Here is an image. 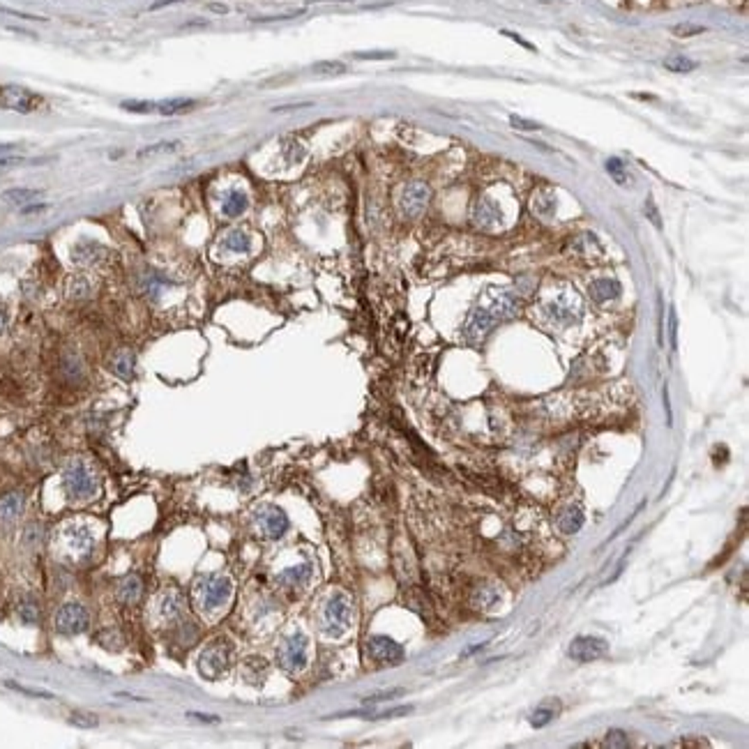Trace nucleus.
Instances as JSON below:
<instances>
[{"label":"nucleus","instance_id":"nucleus-33","mask_svg":"<svg viewBox=\"0 0 749 749\" xmlns=\"http://www.w3.org/2000/svg\"><path fill=\"white\" fill-rule=\"evenodd\" d=\"M607 171L614 175V180L618 182V185H625V182H627V171H625V166H622V162L616 160V157H611V160L607 162Z\"/></svg>","mask_w":749,"mask_h":749},{"label":"nucleus","instance_id":"nucleus-25","mask_svg":"<svg viewBox=\"0 0 749 749\" xmlns=\"http://www.w3.org/2000/svg\"><path fill=\"white\" fill-rule=\"evenodd\" d=\"M249 206V199L245 192H228L224 196V201H221V213H224L226 217H240L242 213L247 210Z\"/></svg>","mask_w":749,"mask_h":749},{"label":"nucleus","instance_id":"nucleus-20","mask_svg":"<svg viewBox=\"0 0 749 749\" xmlns=\"http://www.w3.org/2000/svg\"><path fill=\"white\" fill-rule=\"evenodd\" d=\"M134 369H136V356L131 351H118L113 358H111V371L116 373L118 378L122 380H131L134 378Z\"/></svg>","mask_w":749,"mask_h":749},{"label":"nucleus","instance_id":"nucleus-22","mask_svg":"<svg viewBox=\"0 0 749 749\" xmlns=\"http://www.w3.org/2000/svg\"><path fill=\"white\" fill-rule=\"evenodd\" d=\"M25 508V498L21 494H8L0 498V521L10 523L14 519L21 517V512Z\"/></svg>","mask_w":749,"mask_h":749},{"label":"nucleus","instance_id":"nucleus-28","mask_svg":"<svg viewBox=\"0 0 749 749\" xmlns=\"http://www.w3.org/2000/svg\"><path fill=\"white\" fill-rule=\"evenodd\" d=\"M17 614H19V618L25 622V625H37V620H39V607H37V602L32 600V597H23V600L19 602Z\"/></svg>","mask_w":749,"mask_h":749},{"label":"nucleus","instance_id":"nucleus-5","mask_svg":"<svg viewBox=\"0 0 749 749\" xmlns=\"http://www.w3.org/2000/svg\"><path fill=\"white\" fill-rule=\"evenodd\" d=\"M307 653H310V639L302 632H293L279 643L277 662L288 673L302 671L307 666Z\"/></svg>","mask_w":749,"mask_h":749},{"label":"nucleus","instance_id":"nucleus-34","mask_svg":"<svg viewBox=\"0 0 749 749\" xmlns=\"http://www.w3.org/2000/svg\"><path fill=\"white\" fill-rule=\"evenodd\" d=\"M475 602H477L482 609H491V607H496V602H498V593H496L494 588H482V590H477Z\"/></svg>","mask_w":749,"mask_h":749},{"label":"nucleus","instance_id":"nucleus-11","mask_svg":"<svg viewBox=\"0 0 749 749\" xmlns=\"http://www.w3.org/2000/svg\"><path fill=\"white\" fill-rule=\"evenodd\" d=\"M256 525H259V530L265 537L279 540V537L288 530V517L284 514V510L274 508V505H263V508L256 512Z\"/></svg>","mask_w":749,"mask_h":749},{"label":"nucleus","instance_id":"nucleus-40","mask_svg":"<svg viewBox=\"0 0 749 749\" xmlns=\"http://www.w3.org/2000/svg\"><path fill=\"white\" fill-rule=\"evenodd\" d=\"M607 745L609 747H627V735L618 731V728H614V731L607 733Z\"/></svg>","mask_w":749,"mask_h":749},{"label":"nucleus","instance_id":"nucleus-7","mask_svg":"<svg viewBox=\"0 0 749 749\" xmlns=\"http://www.w3.org/2000/svg\"><path fill=\"white\" fill-rule=\"evenodd\" d=\"M196 664H199V671L203 678L217 680L228 671V666H231V650H228V646H224L221 641L210 643V646L199 655V662H196Z\"/></svg>","mask_w":749,"mask_h":749},{"label":"nucleus","instance_id":"nucleus-30","mask_svg":"<svg viewBox=\"0 0 749 749\" xmlns=\"http://www.w3.org/2000/svg\"><path fill=\"white\" fill-rule=\"evenodd\" d=\"M556 715H558V703H542V706L530 715V724L535 728H542V726H547Z\"/></svg>","mask_w":749,"mask_h":749},{"label":"nucleus","instance_id":"nucleus-18","mask_svg":"<svg viewBox=\"0 0 749 749\" xmlns=\"http://www.w3.org/2000/svg\"><path fill=\"white\" fill-rule=\"evenodd\" d=\"M143 595V581L139 574H127L124 579H120L116 588V597L120 604H136Z\"/></svg>","mask_w":749,"mask_h":749},{"label":"nucleus","instance_id":"nucleus-31","mask_svg":"<svg viewBox=\"0 0 749 749\" xmlns=\"http://www.w3.org/2000/svg\"><path fill=\"white\" fill-rule=\"evenodd\" d=\"M175 150H180V141H162V143H153V146L143 148L139 150V160H148V157L153 155H169V153H175Z\"/></svg>","mask_w":749,"mask_h":749},{"label":"nucleus","instance_id":"nucleus-32","mask_svg":"<svg viewBox=\"0 0 749 749\" xmlns=\"http://www.w3.org/2000/svg\"><path fill=\"white\" fill-rule=\"evenodd\" d=\"M664 67L671 69V72H692L696 67L694 61H689V58H682V56H673V58H666L664 61Z\"/></svg>","mask_w":749,"mask_h":749},{"label":"nucleus","instance_id":"nucleus-37","mask_svg":"<svg viewBox=\"0 0 749 749\" xmlns=\"http://www.w3.org/2000/svg\"><path fill=\"white\" fill-rule=\"evenodd\" d=\"M533 208H535L540 215L549 217V215H554L556 203H554V199H551L549 194H544V196H537V201H533Z\"/></svg>","mask_w":749,"mask_h":749},{"label":"nucleus","instance_id":"nucleus-48","mask_svg":"<svg viewBox=\"0 0 749 749\" xmlns=\"http://www.w3.org/2000/svg\"><path fill=\"white\" fill-rule=\"evenodd\" d=\"M189 717H194V719H201V721H208V724H217V721H219V717H217V715H201V713H189Z\"/></svg>","mask_w":749,"mask_h":749},{"label":"nucleus","instance_id":"nucleus-23","mask_svg":"<svg viewBox=\"0 0 749 749\" xmlns=\"http://www.w3.org/2000/svg\"><path fill=\"white\" fill-rule=\"evenodd\" d=\"M583 521H586V517H583V512L579 508H567L561 512V517H558V528H561L565 535H574L581 530Z\"/></svg>","mask_w":749,"mask_h":749},{"label":"nucleus","instance_id":"nucleus-6","mask_svg":"<svg viewBox=\"0 0 749 749\" xmlns=\"http://www.w3.org/2000/svg\"><path fill=\"white\" fill-rule=\"evenodd\" d=\"M90 625V614L83 604L78 602H65L61 609L56 611L54 627L58 634L63 636H76L83 634Z\"/></svg>","mask_w":749,"mask_h":749},{"label":"nucleus","instance_id":"nucleus-10","mask_svg":"<svg viewBox=\"0 0 749 749\" xmlns=\"http://www.w3.org/2000/svg\"><path fill=\"white\" fill-rule=\"evenodd\" d=\"M196 107L194 100H164V102H122L124 111L131 113H160V116H175L185 113Z\"/></svg>","mask_w":749,"mask_h":749},{"label":"nucleus","instance_id":"nucleus-41","mask_svg":"<svg viewBox=\"0 0 749 749\" xmlns=\"http://www.w3.org/2000/svg\"><path fill=\"white\" fill-rule=\"evenodd\" d=\"M5 685H8V687H12V689H17V692H21V694H30V696H42V699H54V694L44 692V689H30V687H21V685H17V682H5Z\"/></svg>","mask_w":749,"mask_h":749},{"label":"nucleus","instance_id":"nucleus-4","mask_svg":"<svg viewBox=\"0 0 749 749\" xmlns=\"http://www.w3.org/2000/svg\"><path fill=\"white\" fill-rule=\"evenodd\" d=\"M353 602L346 593H334L325 600L321 614V632L325 636H341L351 627Z\"/></svg>","mask_w":749,"mask_h":749},{"label":"nucleus","instance_id":"nucleus-17","mask_svg":"<svg viewBox=\"0 0 749 749\" xmlns=\"http://www.w3.org/2000/svg\"><path fill=\"white\" fill-rule=\"evenodd\" d=\"M104 254H107V249L102 245H97L93 240H85V242H78V245L72 249V261H74L76 265L88 268V265L100 263L104 259Z\"/></svg>","mask_w":749,"mask_h":749},{"label":"nucleus","instance_id":"nucleus-36","mask_svg":"<svg viewBox=\"0 0 749 749\" xmlns=\"http://www.w3.org/2000/svg\"><path fill=\"white\" fill-rule=\"evenodd\" d=\"M312 69L316 72V74H344V72H346V65L334 63V61H327V63H316Z\"/></svg>","mask_w":749,"mask_h":749},{"label":"nucleus","instance_id":"nucleus-39","mask_svg":"<svg viewBox=\"0 0 749 749\" xmlns=\"http://www.w3.org/2000/svg\"><path fill=\"white\" fill-rule=\"evenodd\" d=\"M69 721H72V724H76V726H85V728L97 726V717H95V715H85V713H74Z\"/></svg>","mask_w":749,"mask_h":749},{"label":"nucleus","instance_id":"nucleus-9","mask_svg":"<svg viewBox=\"0 0 749 749\" xmlns=\"http://www.w3.org/2000/svg\"><path fill=\"white\" fill-rule=\"evenodd\" d=\"M431 201V189L424 182H409L399 192V210L406 217H420Z\"/></svg>","mask_w":749,"mask_h":749},{"label":"nucleus","instance_id":"nucleus-43","mask_svg":"<svg viewBox=\"0 0 749 749\" xmlns=\"http://www.w3.org/2000/svg\"><path fill=\"white\" fill-rule=\"evenodd\" d=\"M360 61H385V58H394L390 51H371V54H356Z\"/></svg>","mask_w":749,"mask_h":749},{"label":"nucleus","instance_id":"nucleus-8","mask_svg":"<svg viewBox=\"0 0 749 749\" xmlns=\"http://www.w3.org/2000/svg\"><path fill=\"white\" fill-rule=\"evenodd\" d=\"M44 104V100L21 85H0V107L19 111V113H30L37 111Z\"/></svg>","mask_w":749,"mask_h":749},{"label":"nucleus","instance_id":"nucleus-47","mask_svg":"<svg viewBox=\"0 0 749 749\" xmlns=\"http://www.w3.org/2000/svg\"><path fill=\"white\" fill-rule=\"evenodd\" d=\"M646 206H648V217H650V221H653V224H655L657 228H662V221H660V217H657V208H655L653 199H648Z\"/></svg>","mask_w":749,"mask_h":749},{"label":"nucleus","instance_id":"nucleus-35","mask_svg":"<svg viewBox=\"0 0 749 749\" xmlns=\"http://www.w3.org/2000/svg\"><path fill=\"white\" fill-rule=\"evenodd\" d=\"M164 288V279L157 277V274H150V277L143 279V291H146L150 298H160Z\"/></svg>","mask_w":749,"mask_h":749},{"label":"nucleus","instance_id":"nucleus-49","mask_svg":"<svg viewBox=\"0 0 749 749\" xmlns=\"http://www.w3.org/2000/svg\"><path fill=\"white\" fill-rule=\"evenodd\" d=\"M19 146H14V143H0V157H8L12 153H17Z\"/></svg>","mask_w":749,"mask_h":749},{"label":"nucleus","instance_id":"nucleus-26","mask_svg":"<svg viewBox=\"0 0 749 749\" xmlns=\"http://www.w3.org/2000/svg\"><path fill=\"white\" fill-rule=\"evenodd\" d=\"M547 314H549L551 321H556V323H561V325H567L576 318L574 310H572V305L565 298H558V300L551 302V305L547 307Z\"/></svg>","mask_w":749,"mask_h":749},{"label":"nucleus","instance_id":"nucleus-27","mask_svg":"<svg viewBox=\"0 0 749 749\" xmlns=\"http://www.w3.org/2000/svg\"><path fill=\"white\" fill-rule=\"evenodd\" d=\"M37 199H39L37 189H28V187H14V189L3 192V201H8L10 206H19V208L30 206V203L37 201Z\"/></svg>","mask_w":749,"mask_h":749},{"label":"nucleus","instance_id":"nucleus-3","mask_svg":"<svg viewBox=\"0 0 749 749\" xmlns=\"http://www.w3.org/2000/svg\"><path fill=\"white\" fill-rule=\"evenodd\" d=\"M58 547H61V554L65 558L74 563H85L90 561L95 551V535L88 525L83 523H69L61 530V537H58Z\"/></svg>","mask_w":749,"mask_h":749},{"label":"nucleus","instance_id":"nucleus-12","mask_svg":"<svg viewBox=\"0 0 749 749\" xmlns=\"http://www.w3.org/2000/svg\"><path fill=\"white\" fill-rule=\"evenodd\" d=\"M609 650V643L600 639V636H576L574 641L569 643V657L581 664L586 662H595Z\"/></svg>","mask_w":749,"mask_h":749},{"label":"nucleus","instance_id":"nucleus-19","mask_svg":"<svg viewBox=\"0 0 749 749\" xmlns=\"http://www.w3.org/2000/svg\"><path fill=\"white\" fill-rule=\"evenodd\" d=\"M310 574H312V565L302 563V565H295V567H286L284 572H279L277 583L284 588H300L302 583L310 579Z\"/></svg>","mask_w":749,"mask_h":749},{"label":"nucleus","instance_id":"nucleus-50","mask_svg":"<svg viewBox=\"0 0 749 749\" xmlns=\"http://www.w3.org/2000/svg\"><path fill=\"white\" fill-rule=\"evenodd\" d=\"M171 3H180V0H155L153 5H150V10H160V8H166V5Z\"/></svg>","mask_w":749,"mask_h":749},{"label":"nucleus","instance_id":"nucleus-38","mask_svg":"<svg viewBox=\"0 0 749 749\" xmlns=\"http://www.w3.org/2000/svg\"><path fill=\"white\" fill-rule=\"evenodd\" d=\"M300 14H302V10H298V12H288V14H272V17H254L252 21H254V23H272V21H288V19H295V17H300Z\"/></svg>","mask_w":749,"mask_h":749},{"label":"nucleus","instance_id":"nucleus-29","mask_svg":"<svg viewBox=\"0 0 749 749\" xmlns=\"http://www.w3.org/2000/svg\"><path fill=\"white\" fill-rule=\"evenodd\" d=\"M93 293V284L88 281V277H83V274H76V277L69 279L67 284V295L74 300H83L88 298V295Z\"/></svg>","mask_w":749,"mask_h":749},{"label":"nucleus","instance_id":"nucleus-51","mask_svg":"<svg viewBox=\"0 0 749 749\" xmlns=\"http://www.w3.org/2000/svg\"><path fill=\"white\" fill-rule=\"evenodd\" d=\"M664 406H666V420H669V424H671V406H669V390H666V387H664Z\"/></svg>","mask_w":749,"mask_h":749},{"label":"nucleus","instance_id":"nucleus-52","mask_svg":"<svg viewBox=\"0 0 749 749\" xmlns=\"http://www.w3.org/2000/svg\"><path fill=\"white\" fill-rule=\"evenodd\" d=\"M5 325H8V316H5V312H3V307H0V332H3V330H5Z\"/></svg>","mask_w":749,"mask_h":749},{"label":"nucleus","instance_id":"nucleus-45","mask_svg":"<svg viewBox=\"0 0 749 749\" xmlns=\"http://www.w3.org/2000/svg\"><path fill=\"white\" fill-rule=\"evenodd\" d=\"M512 127H517V129H528V131H533V129H540V124H537V122H530V120H523V118H512Z\"/></svg>","mask_w":749,"mask_h":749},{"label":"nucleus","instance_id":"nucleus-44","mask_svg":"<svg viewBox=\"0 0 749 749\" xmlns=\"http://www.w3.org/2000/svg\"><path fill=\"white\" fill-rule=\"evenodd\" d=\"M669 325H671V327H669V330H671V346L675 348V346H678V318H675L673 310L669 312Z\"/></svg>","mask_w":749,"mask_h":749},{"label":"nucleus","instance_id":"nucleus-1","mask_svg":"<svg viewBox=\"0 0 749 749\" xmlns=\"http://www.w3.org/2000/svg\"><path fill=\"white\" fill-rule=\"evenodd\" d=\"M233 595V581L226 574H208L194 583V597L203 614H213L226 607Z\"/></svg>","mask_w":749,"mask_h":749},{"label":"nucleus","instance_id":"nucleus-13","mask_svg":"<svg viewBox=\"0 0 749 749\" xmlns=\"http://www.w3.org/2000/svg\"><path fill=\"white\" fill-rule=\"evenodd\" d=\"M367 650H369V655L376 662H380V664H394V662L404 660V648L394 639L383 636V634L371 636V639L367 641Z\"/></svg>","mask_w":749,"mask_h":749},{"label":"nucleus","instance_id":"nucleus-42","mask_svg":"<svg viewBox=\"0 0 749 749\" xmlns=\"http://www.w3.org/2000/svg\"><path fill=\"white\" fill-rule=\"evenodd\" d=\"M404 689H387V692H378V694H371L367 696L365 703H376V701H385V699H394V696H402Z\"/></svg>","mask_w":749,"mask_h":749},{"label":"nucleus","instance_id":"nucleus-2","mask_svg":"<svg viewBox=\"0 0 749 749\" xmlns=\"http://www.w3.org/2000/svg\"><path fill=\"white\" fill-rule=\"evenodd\" d=\"M63 489L72 501H90L100 491V479L88 464L76 459L63 470Z\"/></svg>","mask_w":749,"mask_h":749},{"label":"nucleus","instance_id":"nucleus-21","mask_svg":"<svg viewBox=\"0 0 749 749\" xmlns=\"http://www.w3.org/2000/svg\"><path fill=\"white\" fill-rule=\"evenodd\" d=\"M588 293L590 298H593L595 302H609V300H616L620 295V284L616 279H595L593 284L588 286Z\"/></svg>","mask_w":749,"mask_h":749},{"label":"nucleus","instance_id":"nucleus-14","mask_svg":"<svg viewBox=\"0 0 749 749\" xmlns=\"http://www.w3.org/2000/svg\"><path fill=\"white\" fill-rule=\"evenodd\" d=\"M496 323H498V321L494 318V314L489 312V307H475V310L470 312L468 321H466L464 334L470 341H479L482 337H487V334L491 332V327H494Z\"/></svg>","mask_w":749,"mask_h":749},{"label":"nucleus","instance_id":"nucleus-16","mask_svg":"<svg viewBox=\"0 0 749 749\" xmlns=\"http://www.w3.org/2000/svg\"><path fill=\"white\" fill-rule=\"evenodd\" d=\"M473 221L475 226L484 228V231H491L503 221V213L498 208V203H494L491 199H479L473 208Z\"/></svg>","mask_w":749,"mask_h":749},{"label":"nucleus","instance_id":"nucleus-24","mask_svg":"<svg viewBox=\"0 0 749 749\" xmlns=\"http://www.w3.org/2000/svg\"><path fill=\"white\" fill-rule=\"evenodd\" d=\"M221 247H224L226 252H233V254H247L249 249H252V238H249L245 231H240V228H233V231H228L224 235Z\"/></svg>","mask_w":749,"mask_h":749},{"label":"nucleus","instance_id":"nucleus-46","mask_svg":"<svg viewBox=\"0 0 749 749\" xmlns=\"http://www.w3.org/2000/svg\"><path fill=\"white\" fill-rule=\"evenodd\" d=\"M675 35H699V32H703L701 25H678V28H673Z\"/></svg>","mask_w":749,"mask_h":749},{"label":"nucleus","instance_id":"nucleus-15","mask_svg":"<svg viewBox=\"0 0 749 749\" xmlns=\"http://www.w3.org/2000/svg\"><path fill=\"white\" fill-rule=\"evenodd\" d=\"M185 611V595L180 590H166L155 600V616L162 620H175Z\"/></svg>","mask_w":749,"mask_h":749},{"label":"nucleus","instance_id":"nucleus-53","mask_svg":"<svg viewBox=\"0 0 749 749\" xmlns=\"http://www.w3.org/2000/svg\"><path fill=\"white\" fill-rule=\"evenodd\" d=\"M210 10L219 12V14H226V12H228V8H224V5H210Z\"/></svg>","mask_w":749,"mask_h":749}]
</instances>
